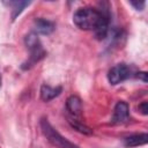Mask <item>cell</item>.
I'll use <instances>...</instances> for the list:
<instances>
[{
  "label": "cell",
  "instance_id": "9c48e42d",
  "mask_svg": "<svg viewBox=\"0 0 148 148\" xmlns=\"http://www.w3.org/2000/svg\"><path fill=\"white\" fill-rule=\"evenodd\" d=\"M61 90V87H50L47 84H43L40 88V98L44 102H49L59 96Z\"/></svg>",
  "mask_w": 148,
  "mask_h": 148
},
{
  "label": "cell",
  "instance_id": "5b68a950",
  "mask_svg": "<svg viewBox=\"0 0 148 148\" xmlns=\"http://www.w3.org/2000/svg\"><path fill=\"white\" fill-rule=\"evenodd\" d=\"M130 117V108L128 104L124 101H120L116 104L113 116H112V124H124L128 120Z\"/></svg>",
  "mask_w": 148,
  "mask_h": 148
},
{
  "label": "cell",
  "instance_id": "30bf717a",
  "mask_svg": "<svg viewBox=\"0 0 148 148\" xmlns=\"http://www.w3.org/2000/svg\"><path fill=\"white\" fill-rule=\"evenodd\" d=\"M148 141V134L147 133H141V134H134L125 139L124 143L126 147H136V146H142L146 145Z\"/></svg>",
  "mask_w": 148,
  "mask_h": 148
},
{
  "label": "cell",
  "instance_id": "3957f363",
  "mask_svg": "<svg viewBox=\"0 0 148 148\" xmlns=\"http://www.w3.org/2000/svg\"><path fill=\"white\" fill-rule=\"evenodd\" d=\"M24 43L30 51V58H29V61L27 64H23V65H27L24 68H27V67L29 68V67L34 66V64L39 61L45 56V51L43 50L42 44L39 42V38H38L37 34H35V32L28 34L24 38Z\"/></svg>",
  "mask_w": 148,
  "mask_h": 148
},
{
  "label": "cell",
  "instance_id": "9a60e30c",
  "mask_svg": "<svg viewBox=\"0 0 148 148\" xmlns=\"http://www.w3.org/2000/svg\"><path fill=\"white\" fill-rule=\"evenodd\" d=\"M148 74L146 73V72H140V73H138V75H136V77L138 79H141L143 82H147L148 81V76H147Z\"/></svg>",
  "mask_w": 148,
  "mask_h": 148
},
{
  "label": "cell",
  "instance_id": "2e32d148",
  "mask_svg": "<svg viewBox=\"0 0 148 148\" xmlns=\"http://www.w3.org/2000/svg\"><path fill=\"white\" fill-rule=\"evenodd\" d=\"M0 84H1V75H0Z\"/></svg>",
  "mask_w": 148,
  "mask_h": 148
},
{
  "label": "cell",
  "instance_id": "6da1fadb",
  "mask_svg": "<svg viewBox=\"0 0 148 148\" xmlns=\"http://www.w3.org/2000/svg\"><path fill=\"white\" fill-rule=\"evenodd\" d=\"M101 20V12L91 8L84 7L77 9L73 15L74 24L81 30H95Z\"/></svg>",
  "mask_w": 148,
  "mask_h": 148
},
{
  "label": "cell",
  "instance_id": "5bb4252c",
  "mask_svg": "<svg viewBox=\"0 0 148 148\" xmlns=\"http://www.w3.org/2000/svg\"><path fill=\"white\" fill-rule=\"evenodd\" d=\"M139 111L142 114H148V103L147 102H142L141 104H139Z\"/></svg>",
  "mask_w": 148,
  "mask_h": 148
},
{
  "label": "cell",
  "instance_id": "8992f818",
  "mask_svg": "<svg viewBox=\"0 0 148 148\" xmlns=\"http://www.w3.org/2000/svg\"><path fill=\"white\" fill-rule=\"evenodd\" d=\"M99 12H101V20H99L97 28L94 31L98 39H104L109 31V17L110 16H109L108 9H102Z\"/></svg>",
  "mask_w": 148,
  "mask_h": 148
},
{
  "label": "cell",
  "instance_id": "4fadbf2b",
  "mask_svg": "<svg viewBox=\"0 0 148 148\" xmlns=\"http://www.w3.org/2000/svg\"><path fill=\"white\" fill-rule=\"evenodd\" d=\"M130 3H131L135 9H138V10H142V9L145 8V5H146L145 1H131Z\"/></svg>",
  "mask_w": 148,
  "mask_h": 148
},
{
  "label": "cell",
  "instance_id": "52a82bcc",
  "mask_svg": "<svg viewBox=\"0 0 148 148\" xmlns=\"http://www.w3.org/2000/svg\"><path fill=\"white\" fill-rule=\"evenodd\" d=\"M66 108L73 118H80L81 117L83 108H82V102H81L80 97H77L75 95L69 96L67 98V102H66Z\"/></svg>",
  "mask_w": 148,
  "mask_h": 148
},
{
  "label": "cell",
  "instance_id": "7a4b0ae2",
  "mask_svg": "<svg viewBox=\"0 0 148 148\" xmlns=\"http://www.w3.org/2000/svg\"><path fill=\"white\" fill-rule=\"evenodd\" d=\"M40 127H42V131H43L44 135L46 136V139L54 147H57V148H79L76 145H74L66 138H64L57 130H54V127L49 123L47 119H42Z\"/></svg>",
  "mask_w": 148,
  "mask_h": 148
},
{
  "label": "cell",
  "instance_id": "ba28073f",
  "mask_svg": "<svg viewBox=\"0 0 148 148\" xmlns=\"http://www.w3.org/2000/svg\"><path fill=\"white\" fill-rule=\"evenodd\" d=\"M34 25H35L36 32H38L40 35H50L56 28L54 23L49 21V20H46V18H37V20H35Z\"/></svg>",
  "mask_w": 148,
  "mask_h": 148
},
{
  "label": "cell",
  "instance_id": "7c38bea8",
  "mask_svg": "<svg viewBox=\"0 0 148 148\" xmlns=\"http://www.w3.org/2000/svg\"><path fill=\"white\" fill-rule=\"evenodd\" d=\"M29 5H30V1H16V2H14L13 9H12V20H15L22 13V10Z\"/></svg>",
  "mask_w": 148,
  "mask_h": 148
},
{
  "label": "cell",
  "instance_id": "277c9868",
  "mask_svg": "<svg viewBox=\"0 0 148 148\" xmlns=\"http://www.w3.org/2000/svg\"><path fill=\"white\" fill-rule=\"evenodd\" d=\"M130 76V68L125 64L114 65L108 73V80L112 86H116Z\"/></svg>",
  "mask_w": 148,
  "mask_h": 148
},
{
  "label": "cell",
  "instance_id": "8fae6325",
  "mask_svg": "<svg viewBox=\"0 0 148 148\" xmlns=\"http://www.w3.org/2000/svg\"><path fill=\"white\" fill-rule=\"evenodd\" d=\"M68 123H69V125H71L74 130H76L77 132H80V133H82V134H87V135L92 134V130H91L89 126H87L86 124H83L82 121H80L77 118L68 117Z\"/></svg>",
  "mask_w": 148,
  "mask_h": 148
}]
</instances>
